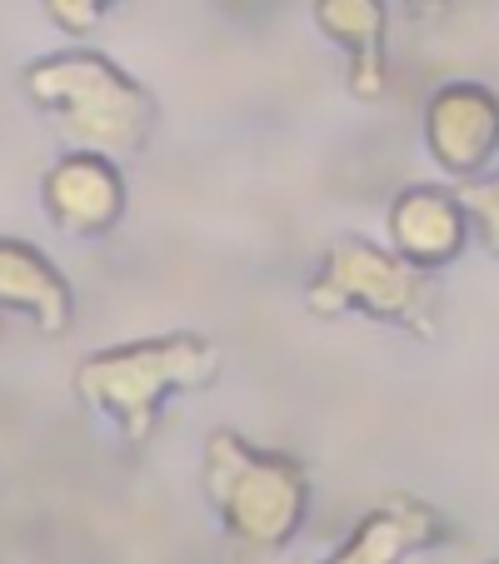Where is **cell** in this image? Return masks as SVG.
I'll return each mask as SVG.
<instances>
[{
    "label": "cell",
    "mask_w": 499,
    "mask_h": 564,
    "mask_svg": "<svg viewBox=\"0 0 499 564\" xmlns=\"http://www.w3.org/2000/svg\"><path fill=\"white\" fill-rule=\"evenodd\" d=\"M25 96L61 126L70 150L96 155H135L155 130V100L135 75H126L110 55L70 45L25 65Z\"/></svg>",
    "instance_id": "1"
},
{
    "label": "cell",
    "mask_w": 499,
    "mask_h": 564,
    "mask_svg": "<svg viewBox=\"0 0 499 564\" xmlns=\"http://www.w3.org/2000/svg\"><path fill=\"white\" fill-rule=\"evenodd\" d=\"M220 375V350L205 335H155L96 350L75 365L80 405L106 415L126 445H145L160 425L165 400L181 390H205Z\"/></svg>",
    "instance_id": "2"
},
{
    "label": "cell",
    "mask_w": 499,
    "mask_h": 564,
    "mask_svg": "<svg viewBox=\"0 0 499 564\" xmlns=\"http://www.w3.org/2000/svg\"><path fill=\"white\" fill-rule=\"evenodd\" d=\"M205 500L245 550H285L310 514V469L285 449L250 445L235 430L205 440Z\"/></svg>",
    "instance_id": "3"
},
{
    "label": "cell",
    "mask_w": 499,
    "mask_h": 564,
    "mask_svg": "<svg viewBox=\"0 0 499 564\" xmlns=\"http://www.w3.org/2000/svg\"><path fill=\"white\" fill-rule=\"evenodd\" d=\"M310 315L340 319V315H370L380 325H400L414 340L435 335V285L430 270L410 265L400 250H384L365 235L335 240L319 260L315 280L305 290Z\"/></svg>",
    "instance_id": "4"
},
{
    "label": "cell",
    "mask_w": 499,
    "mask_h": 564,
    "mask_svg": "<svg viewBox=\"0 0 499 564\" xmlns=\"http://www.w3.org/2000/svg\"><path fill=\"white\" fill-rule=\"evenodd\" d=\"M425 150L445 175H485L499 150V96L479 80H445L425 106Z\"/></svg>",
    "instance_id": "5"
},
{
    "label": "cell",
    "mask_w": 499,
    "mask_h": 564,
    "mask_svg": "<svg viewBox=\"0 0 499 564\" xmlns=\"http://www.w3.org/2000/svg\"><path fill=\"white\" fill-rule=\"evenodd\" d=\"M41 205L61 235L100 240L126 215V175L110 155L96 150H65L41 181Z\"/></svg>",
    "instance_id": "6"
},
{
    "label": "cell",
    "mask_w": 499,
    "mask_h": 564,
    "mask_svg": "<svg viewBox=\"0 0 499 564\" xmlns=\"http://www.w3.org/2000/svg\"><path fill=\"white\" fill-rule=\"evenodd\" d=\"M390 250H400L420 270H445L469 246V215L455 191L410 185L390 200Z\"/></svg>",
    "instance_id": "7"
},
{
    "label": "cell",
    "mask_w": 499,
    "mask_h": 564,
    "mask_svg": "<svg viewBox=\"0 0 499 564\" xmlns=\"http://www.w3.org/2000/svg\"><path fill=\"white\" fill-rule=\"evenodd\" d=\"M319 35L335 51H345V86L355 100H380L390 86V55H384V35H390V15L384 0H310Z\"/></svg>",
    "instance_id": "8"
},
{
    "label": "cell",
    "mask_w": 499,
    "mask_h": 564,
    "mask_svg": "<svg viewBox=\"0 0 499 564\" xmlns=\"http://www.w3.org/2000/svg\"><path fill=\"white\" fill-rule=\"evenodd\" d=\"M445 534H449V524L440 520V510H430L414 495H390V500H380L375 510L360 514L350 540L335 544L315 564H404L410 554L440 544Z\"/></svg>",
    "instance_id": "9"
},
{
    "label": "cell",
    "mask_w": 499,
    "mask_h": 564,
    "mask_svg": "<svg viewBox=\"0 0 499 564\" xmlns=\"http://www.w3.org/2000/svg\"><path fill=\"white\" fill-rule=\"evenodd\" d=\"M0 310H21L45 335H61L75 315L70 280L35 246H25L15 235H0Z\"/></svg>",
    "instance_id": "10"
},
{
    "label": "cell",
    "mask_w": 499,
    "mask_h": 564,
    "mask_svg": "<svg viewBox=\"0 0 499 564\" xmlns=\"http://www.w3.org/2000/svg\"><path fill=\"white\" fill-rule=\"evenodd\" d=\"M455 195L475 225V240L489 256H499V175H469V181H459Z\"/></svg>",
    "instance_id": "11"
},
{
    "label": "cell",
    "mask_w": 499,
    "mask_h": 564,
    "mask_svg": "<svg viewBox=\"0 0 499 564\" xmlns=\"http://www.w3.org/2000/svg\"><path fill=\"white\" fill-rule=\"evenodd\" d=\"M45 15H51L55 31L65 35H90L100 21H106V11L116 6V0H41Z\"/></svg>",
    "instance_id": "12"
},
{
    "label": "cell",
    "mask_w": 499,
    "mask_h": 564,
    "mask_svg": "<svg viewBox=\"0 0 499 564\" xmlns=\"http://www.w3.org/2000/svg\"><path fill=\"white\" fill-rule=\"evenodd\" d=\"M404 6H410V11H445L449 0H404Z\"/></svg>",
    "instance_id": "13"
},
{
    "label": "cell",
    "mask_w": 499,
    "mask_h": 564,
    "mask_svg": "<svg viewBox=\"0 0 499 564\" xmlns=\"http://www.w3.org/2000/svg\"><path fill=\"white\" fill-rule=\"evenodd\" d=\"M230 6H240V11H250V6H265V0H230Z\"/></svg>",
    "instance_id": "14"
},
{
    "label": "cell",
    "mask_w": 499,
    "mask_h": 564,
    "mask_svg": "<svg viewBox=\"0 0 499 564\" xmlns=\"http://www.w3.org/2000/svg\"><path fill=\"white\" fill-rule=\"evenodd\" d=\"M0 335H6V325H0Z\"/></svg>",
    "instance_id": "15"
},
{
    "label": "cell",
    "mask_w": 499,
    "mask_h": 564,
    "mask_svg": "<svg viewBox=\"0 0 499 564\" xmlns=\"http://www.w3.org/2000/svg\"><path fill=\"white\" fill-rule=\"evenodd\" d=\"M489 564H499V560H489Z\"/></svg>",
    "instance_id": "16"
}]
</instances>
